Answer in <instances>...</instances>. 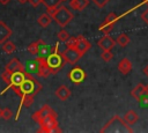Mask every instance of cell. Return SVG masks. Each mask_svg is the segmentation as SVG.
<instances>
[{
    "label": "cell",
    "instance_id": "cell-18",
    "mask_svg": "<svg viewBox=\"0 0 148 133\" xmlns=\"http://www.w3.org/2000/svg\"><path fill=\"white\" fill-rule=\"evenodd\" d=\"M38 67H39V61L37 60V59H32V60H29V61H27V64H25V71L27 72H29L30 74H37V72H38Z\"/></svg>",
    "mask_w": 148,
    "mask_h": 133
},
{
    "label": "cell",
    "instance_id": "cell-26",
    "mask_svg": "<svg viewBox=\"0 0 148 133\" xmlns=\"http://www.w3.org/2000/svg\"><path fill=\"white\" fill-rule=\"evenodd\" d=\"M27 51H28L30 54H32V56H38V52H39L38 40H37V42H34V43H31V44H29L28 47H27Z\"/></svg>",
    "mask_w": 148,
    "mask_h": 133
},
{
    "label": "cell",
    "instance_id": "cell-35",
    "mask_svg": "<svg viewBox=\"0 0 148 133\" xmlns=\"http://www.w3.org/2000/svg\"><path fill=\"white\" fill-rule=\"evenodd\" d=\"M140 17H141V20H142V21H143L146 24H148V8L141 13Z\"/></svg>",
    "mask_w": 148,
    "mask_h": 133
},
{
    "label": "cell",
    "instance_id": "cell-9",
    "mask_svg": "<svg viewBox=\"0 0 148 133\" xmlns=\"http://www.w3.org/2000/svg\"><path fill=\"white\" fill-rule=\"evenodd\" d=\"M54 112H56V111H54L50 105L45 104V105H43L38 111L34 112L31 117H32V119H34L35 121L39 123L42 119H44L45 117H47V116H50V114H52V113H54Z\"/></svg>",
    "mask_w": 148,
    "mask_h": 133
},
{
    "label": "cell",
    "instance_id": "cell-28",
    "mask_svg": "<svg viewBox=\"0 0 148 133\" xmlns=\"http://www.w3.org/2000/svg\"><path fill=\"white\" fill-rule=\"evenodd\" d=\"M104 35H109L112 30H113V25H108V24H104V23H102L101 25H99V28H98Z\"/></svg>",
    "mask_w": 148,
    "mask_h": 133
},
{
    "label": "cell",
    "instance_id": "cell-13",
    "mask_svg": "<svg viewBox=\"0 0 148 133\" xmlns=\"http://www.w3.org/2000/svg\"><path fill=\"white\" fill-rule=\"evenodd\" d=\"M24 66L20 62V60L17 58H13L8 61V64L5 66V71H7L8 73H14V72H17V71H24Z\"/></svg>",
    "mask_w": 148,
    "mask_h": 133
},
{
    "label": "cell",
    "instance_id": "cell-30",
    "mask_svg": "<svg viewBox=\"0 0 148 133\" xmlns=\"http://www.w3.org/2000/svg\"><path fill=\"white\" fill-rule=\"evenodd\" d=\"M138 102H139V104H140L141 108H148V95L145 93V94L138 99Z\"/></svg>",
    "mask_w": 148,
    "mask_h": 133
},
{
    "label": "cell",
    "instance_id": "cell-15",
    "mask_svg": "<svg viewBox=\"0 0 148 133\" xmlns=\"http://www.w3.org/2000/svg\"><path fill=\"white\" fill-rule=\"evenodd\" d=\"M118 71H119L121 74H124V75L128 74V73L132 71V62L130 61V59L123 58V59L118 62Z\"/></svg>",
    "mask_w": 148,
    "mask_h": 133
},
{
    "label": "cell",
    "instance_id": "cell-32",
    "mask_svg": "<svg viewBox=\"0 0 148 133\" xmlns=\"http://www.w3.org/2000/svg\"><path fill=\"white\" fill-rule=\"evenodd\" d=\"M65 44H66V47H75V45H76V37H69L65 42Z\"/></svg>",
    "mask_w": 148,
    "mask_h": 133
},
{
    "label": "cell",
    "instance_id": "cell-12",
    "mask_svg": "<svg viewBox=\"0 0 148 133\" xmlns=\"http://www.w3.org/2000/svg\"><path fill=\"white\" fill-rule=\"evenodd\" d=\"M91 47V44H90V42L86 38V37H83L82 35H79L77 37H76V45H75V49L83 56L87 51H89V49Z\"/></svg>",
    "mask_w": 148,
    "mask_h": 133
},
{
    "label": "cell",
    "instance_id": "cell-14",
    "mask_svg": "<svg viewBox=\"0 0 148 133\" xmlns=\"http://www.w3.org/2000/svg\"><path fill=\"white\" fill-rule=\"evenodd\" d=\"M10 36H12L10 28L3 21H0V44H3Z\"/></svg>",
    "mask_w": 148,
    "mask_h": 133
},
{
    "label": "cell",
    "instance_id": "cell-7",
    "mask_svg": "<svg viewBox=\"0 0 148 133\" xmlns=\"http://www.w3.org/2000/svg\"><path fill=\"white\" fill-rule=\"evenodd\" d=\"M61 54H62V58L65 59V61L71 65H75L82 57V54L75 47H67L65 51L61 52Z\"/></svg>",
    "mask_w": 148,
    "mask_h": 133
},
{
    "label": "cell",
    "instance_id": "cell-19",
    "mask_svg": "<svg viewBox=\"0 0 148 133\" xmlns=\"http://www.w3.org/2000/svg\"><path fill=\"white\" fill-rule=\"evenodd\" d=\"M138 119H139V116H138V113H136L134 110L127 111V112L125 113V116H124V120H125L128 125L135 124V123L138 121Z\"/></svg>",
    "mask_w": 148,
    "mask_h": 133
},
{
    "label": "cell",
    "instance_id": "cell-36",
    "mask_svg": "<svg viewBox=\"0 0 148 133\" xmlns=\"http://www.w3.org/2000/svg\"><path fill=\"white\" fill-rule=\"evenodd\" d=\"M28 2L32 6V7H38L42 3V0H28Z\"/></svg>",
    "mask_w": 148,
    "mask_h": 133
},
{
    "label": "cell",
    "instance_id": "cell-22",
    "mask_svg": "<svg viewBox=\"0 0 148 133\" xmlns=\"http://www.w3.org/2000/svg\"><path fill=\"white\" fill-rule=\"evenodd\" d=\"M118 20H119V16L116 14V13H113V12H111V13H109L108 14V16L105 17V20H104V24H108V25H114L117 22H118Z\"/></svg>",
    "mask_w": 148,
    "mask_h": 133
},
{
    "label": "cell",
    "instance_id": "cell-6",
    "mask_svg": "<svg viewBox=\"0 0 148 133\" xmlns=\"http://www.w3.org/2000/svg\"><path fill=\"white\" fill-rule=\"evenodd\" d=\"M27 77V71H17V72H14L12 73L10 75V83L7 86V88H5L0 94L2 95L5 91H7L8 89H12V88H15V87H18Z\"/></svg>",
    "mask_w": 148,
    "mask_h": 133
},
{
    "label": "cell",
    "instance_id": "cell-42",
    "mask_svg": "<svg viewBox=\"0 0 148 133\" xmlns=\"http://www.w3.org/2000/svg\"><path fill=\"white\" fill-rule=\"evenodd\" d=\"M0 118H2V109L0 108Z\"/></svg>",
    "mask_w": 148,
    "mask_h": 133
},
{
    "label": "cell",
    "instance_id": "cell-20",
    "mask_svg": "<svg viewBox=\"0 0 148 133\" xmlns=\"http://www.w3.org/2000/svg\"><path fill=\"white\" fill-rule=\"evenodd\" d=\"M143 94H145V84H143V83H139V84H136V86L132 89V91H131L132 97H134L136 101H138Z\"/></svg>",
    "mask_w": 148,
    "mask_h": 133
},
{
    "label": "cell",
    "instance_id": "cell-25",
    "mask_svg": "<svg viewBox=\"0 0 148 133\" xmlns=\"http://www.w3.org/2000/svg\"><path fill=\"white\" fill-rule=\"evenodd\" d=\"M61 2H62L61 0H42V3L46 8H57L60 6Z\"/></svg>",
    "mask_w": 148,
    "mask_h": 133
},
{
    "label": "cell",
    "instance_id": "cell-31",
    "mask_svg": "<svg viewBox=\"0 0 148 133\" xmlns=\"http://www.w3.org/2000/svg\"><path fill=\"white\" fill-rule=\"evenodd\" d=\"M12 117H13V112H12V110L8 109V108H5V109L2 110V118H3L5 120H9Z\"/></svg>",
    "mask_w": 148,
    "mask_h": 133
},
{
    "label": "cell",
    "instance_id": "cell-24",
    "mask_svg": "<svg viewBox=\"0 0 148 133\" xmlns=\"http://www.w3.org/2000/svg\"><path fill=\"white\" fill-rule=\"evenodd\" d=\"M15 50H16V46L14 45L13 42H7V40H6V42L2 44V51H5L7 54H10V53L15 52Z\"/></svg>",
    "mask_w": 148,
    "mask_h": 133
},
{
    "label": "cell",
    "instance_id": "cell-11",
    "mask_svg": "<svg viewBox=\"0 0 148 133\" xmlns=\"http://www.w3.org/2000/svg\"><path fill=\"white\" fill-rule=\"evenodd\" d=\"M36 59L39 61V67H38L37 75L40 76V77H47L49 75H51L52 74V71H51V68L46 64V58H43L40 56H37Z\"/></svg>",
    "mask_w": 148,
    "mask_h": 133
},
{
    "label": "cell",
    "instance_id": "cell-23",
    "mask_svg": "<svg viewBox=\"0 0 148 133\" xmlns=\"http://www.w3.org/2000/svg\"><path fill=\"white\" fill-rule=\"evenodd\" d=\"M130 42H131V39H130V37H128L126 34H120V35H118V37L116 38V43H117L120 47H125Z\"/></svg>",
    "mask_w": 148,
    "mask_h": 133
},
{
    "label": "cell",
    "instance_id": "cell-29",
    "mask_svg": "<svg viewBox=\"0 0 148 133\" xmlns=\"http://www.w3.org/2000/svg\"><path fill=\"white\" fill-rule=\"evenodd\" d=\"M101 57H102V59H103L105 62H109L110 60L113 59V54H112L111 50H109V51H103L102 54H101Z\"/></svg>",
    "mask_w": 148,
    "mask_h": 133
},
{
    "label": "cell",
    "instance_id": "cell-39",
    "mask_svg": "<svg viewBox=\"0 0 148 133\" xmlns=\"http://www.w3.org/2000/svg\"><path fill=\"white\" fill-rule=\"evenodd\" d=\"M145 93L148 95V84H147V86H145Z\"/></svg>",
    "mask_w": 148,
    "mask_h": 133
},
{
    "label": "cell",
    "instance_id": "cell-27",
    "mask_svg": "<svg viewBox=\"0 0 148 133\" xmlns=\"http://www.w3.org/2000/svg\"><path fill=\"white\" fill-rule=\"evenodd\" d=\"M57 37H58V39L60 40V42H66L71 36H69V32L67 31V30H65V29H61V30H59V32H58V35H57Z\"/></svg>",
    "mask_w": 148,
    "mask_h": 133
},
{
    "label": "cell",
    "instance_id": "cell-8",
    "mask_svg": "<svg viewBox=\"0 0 148 133\" xmlns=\"http://www.w3.org/2000/svg\"><path fill=\"white\" fill-rule=\"evenodd\" d=\"M86 76H87V74L81 67H74L68 73V79L71 80L72 83H75V84H79V83L83 82Z\"/></svg>",
    "mask_w": 148,
    "mask_h": 133
},
{
    "label": "cell",
    "instance_id": "cell-16",
    "mask_svg": "<svg viewBox=\"0 0 148 133\" xmlns=\"http://www.w3.org/2000/svg\"><path fill=\"white\" fill-rule=\"evenodd\" d=\"M56 96L60 101H66V99H68L71 97V90H69L68 87H66L64 84L62 86H59L57 88V90H56Z\"/></svg>",
    "mask_w": 148,
    "mask_h": 133
},
{
    "label": "cell",
    "instance_id": "cell-21",
    "mask_svg": "<svg viewBox=\"0 0 148 133\" xmlns=\"http://www.w3.org/2000/svg\"><path fill=\"white\" fill-rule=\"evenodd\" d=\"M51 21H52V17L50 16V14H49V13H44V14H42V15L38 17L37 23H38L42 28H46V27L50 25Z\"/></svg>",
    "mask_w": 148,
    "mask_h": 133
},
{
    "label": "cell",
    "instance_id": "cell-37",
    "mask_svg": "<svg viewBox=\"0 0 148 133\" xmlns=\"http://www.w3.org/2000/svg\"><path fill=\"white\" fill-rule=\"evenodd\" d=\"M142 72H143V74L148 77V65H146L145 67H143V69H142Z\"/></svg>",
    "mask_w": 148,
    "mask_h": 133
},
{
    "label": "cell",
    "instance_id": "cell-17",
    "mask_svg": "<svg viewBox=\"0 0 148 133\" xmlns=\"http://www.w3.org/2000/svg\"><path fill=\"white\" fill-rule=\"evenodd\" d=\"M88 5H89V0H71L69 1L71 8H73L74 10H77V12L83 10Z\"/></svg>",
    "mask_w": 148,
    "mask_h": 133
},
{
    "label": "cell",
    "instance_id": "cell-33",
    "mask_svg": "<svg viewBox=\"0 0 148 133\" xmlns=\"http://www.w3.org/2000/svg\"><path fill=\"white\" fill-rule=\"evenodd\" d=\"M10 75H12V74H10V73H8L7 71H3V72H2V74H1V79L7 83V86L10 83Z\"/></svg>",
    "mask_w": 148,
    "mask_h": 133
},
{
    "label": "cell",
    "instance_id": "cell-1",
    "mask_svg": "<svg viewBox=\"0 0 148 133\" xmlns=\"http://www.w3.org/2000/svg\"><path fill=\"white\" fill-rule=\"evenodd\" d=\"M43 86L34 77L32 74H30L29 72H27V77L25 80L18 86V87H15V88H12L14 90L15 94H17L20 97L24 96V95H36L37 93H39L42 90Z\"/></svg>",
    "mask_w": 148,
    "mask_h": 133
},
{
    "label": "cell",
    "instance_id": "cell-40",
    "mask_svg": "<svg viewBox=\"0 0 148 133\" xmlns=\"http://www.w3.org/2000/svg\"><path fill=\"white\" fill-rule=\"evenodd\" d=\"M141 3H142V5H145V3H147V5H148V0H142V1H141Z\"/></svg>",
    "mask_w": 148,
    "mask_h": 133
},
{
    "label": "cell",
    "instance_id": "cell-34",
    "mask_svg": "<svg viewBox=\"0 0 148 133\" xmlns=\"http://www.w3.org/2000/svg\"><path fill=\"white\" fill-rule=\"evenodd\" d=\"M91 1H92V2L98 7V8H103V7H104V6H105L110 0H91Z\"/></svg>",
    "mask_w": 148,
    "mask_h": 133
},
{
    "label": "cell",
    "instance_id": "cell-38",
    "mask_svg": "<svg viewBox=\"0 0 148 133\" xmlns=\"http://www.w3.org/2000/svg\"><path fill=\"white\" fill-rule=\"evenodd\" d=\"M9 1H10V0H0V3H1V5H7Z\"/></svg>",
    "mask_w": 148,
    "mask_h": 133
},
{
    "label": "cell",
    "instance_id": "cell-3",
    "mask_svg": "<svg viewBox=\"0 0 148 133\" xmlns=\"http://www.w3.org/2000/svg\"><path fill=\"white\" fill-rule=\"evenodd\" d=\"M46 13L50 14V16L61 27H66L74 17V14L66 7V6H59L57 8H46Z\"/></svg>",
    "mask_w": 148,
    "mask_h": 133
},
{
    "label": "cell",
    "instance_id": "cell-5",
    "mask_svg": "<svg viewBox=\"0 0 148 133\" xmlns=\"http://www.w3.org/2000/svg\"><path fill=\"white\" fill-rule=\"evenodd\" d=\"M46 64L51 68L52 74H56V73H58L62 68V66L65 64V59L62 58L61 52L53 51L51 54H49L46 57Z\"/></svg>",
    "mask_w": 148,
    "mask_h": 133
},
{
    "label": "cell",
    "instance_id": "cell-41",
    "mask_svg": "<svg viewBox=\"0 0 148 133\" xmlns=\"http://www.w3.org/2000/svg\"><path fill=\"white\" fill-rule=\"evenodd\" d=\"M21 3H25V2H28V0H18Z\"/></svg>",
    "mask_w": 148,
    "mask_h": 133
},
{
    "label": "cell",
    "instance_id": "cell-4",
    "mask_svg": "<svg viewBox=\"0 0 148 133\" xmlns=\"http://www.w3.org/2000/svg\"><path fill=\"white\" fill-rule=\"evenodd\" d=\"M40 128L38 132H44V133H52V132H61V130L58 127V121H57V112L45 117L42 119L39 123Z\"/></svg>",
    "mask_w": 148,
    "mask_h": 133
},
{
    "label": "cell",
    "instance_id": "cell-2",
    "mask_svg": "<svg viewBox=\"0 0 148 133\" xmlns=\"http://www.w3.org/2000/svg\"><path fill=\"white\" fill-rule=\"evenodd\" d=\"M101 133H133L132 127L121 119L118 114H114L101 130Z\"/></svg>",
    "mask_w": 148,
    "mask_h": 133
},
{
    "label": "cell",
    "instance_id": "cell-43",
    "mask_svg": "<svg viewBox=\"0 0 148 133\" xmlns=\"http://www.w3.org/2000/svg\"><path fill=\"white\" fill-rule=\"evenodd\" d=\"M61 1H66V0H61Z\"/></svg>",
    "mask_w": 148,
    "mask_h": 133
},
{
    "label": "cell",
    "instance_id": "cell-10",
    "mask_svg": "<svg viewBox=\"0 0 148 133\" xmlns=\"http://www.w3.org/2000/svg\"><path fill=\"white\" fill-rule=\"evenodd\" d=\"M116 40L110 36V35H104L103 37H101L97 42V45L99 49H102V51H109L112 50L113 46L116 45Z\"/></svg>",
    "mask_w": 148,
    "mask_h": 133
}]
</instances>
